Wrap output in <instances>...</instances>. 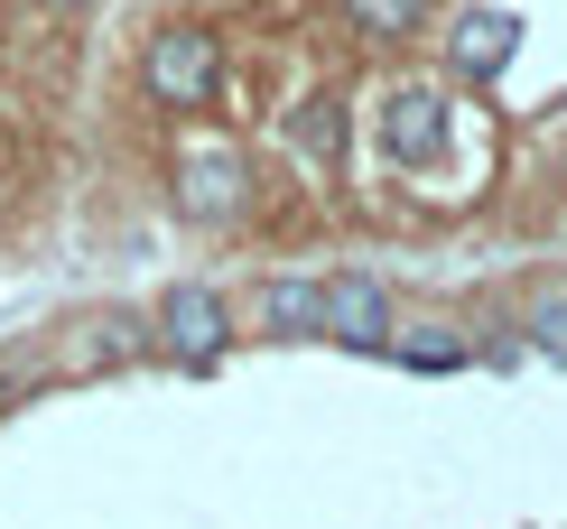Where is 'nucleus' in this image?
<instances>
[{"label": "nucleus", "instance_id": "obj_1", "mask_svg": "<svg viewBox=\"0 0 567 529\" xmlns=\"http://www.w3.org/2000/svg\"><path fill=\"white\" fill-rule=\"evenodd\" d=\"M158 344H168L186 372H215L224 353H233V307L205 279H177L168 298H158Z\"/></svg>", "mask_w": 567, "mask_h": 529}, {"label": "nucleus", "instance_id": "obj_2", "mask_svg": "<svg viewBox=\"0 0 567 529\" xmlns=\"http://www.w3.org/2000/svg\"><path fill=\"white\" fill-rule=\"evenodd\" d=\"M215 75H224V46L205 29H158L150 56H140V84H150L158 103H177V112L215 103Z\"/></svg>", "mask_w": 567, "mask_h": 529}, {"label": "nucleus", "instance_id": "obj_3", "mask_svg": "<svg viewBox=\"0 0 567 529\" xmlns=\"http://www.w3.org/2000/svg\"><path fill=\"white\" fill-rule=\"evenodd\" d=\"M372 131H382L391 167H437L446 158V93L437 84H391L382 112H372Z\"/></svg>", "mask_w": 567, "mask_h": 529}, {"label": "nucleus", "instance_id": "obj_4", "mask_svg": "<svg viewBox=\"0 0 567 529\" xmlns=\"http://www.w3.org/2000/svg\"><path fill=\"white\" fill-rule=\"evenodd\" d=\"M317 334H336L344 353H391V288L363 270L317 279Z\"/></svg>", "mask_w": 567, "mask_h": 529}, {"label": "nucleus", "instance_id": "obj_5", "mask_svg": "<svg viewBox=\"0 0 567 529\" xmlns=\"http://www.w3.org/2000/svg\"><path fill=\"white\" fill-rule=\"evenodd\" d=\"M512 56H522V19H512V10H456V29H446V65H456L465 84H493Z\"/></svg>", "mask_w": 567, "mask_h": 529}, {"label": "nucleus", "instance_id": "obj_6", "mask_svg": "<svg viewBox=\"0 0 567 529\" xmlns=\"http://www.w3.org/2000/svg\"><path fill=\"white\" fill-rule=\"evenodd\" d=\"M243 186H251L243 158H233V149H205V158L177 167V214H186V224H224V214L243 205Z\"/></svg>", "mask_w": 567, "mask_h": 529}, {"label": "nucleus", "instance_id": "obj_7", "mask_svg": "<svg viewBox=\"0 0 567 529\" xmlns=\"http://www.w3.org/2000/svg\"><path fill=\"white\" fill-rule=\"evenodd\" d=\"M261 334H279V344H307L317 334V279H261Z\"/></svg>", "mask_w": 567, "mask_h": 529}, {"label": "nucleus", "instance_id": "obj_8", "mask_svg": "<svg viewBox=\"0 0 567 529\" xmlns=\"http://www.w3.org/2000/svg\"><path fill=\"white\" fill-rule=\"evenodd\" d=\"M289 139H298L307 158H326V167H336V158H344V103H336V93H307V103H298V122H289Z\"/></svg>", "mask_w": 567, "mask_h": 529}, {"label": "nucleus", "instance_id": "obj_9", "mask_svg": "<svg viewBox=\"0 0 567 529\" xmlns=\"http://www.w3.org/2000/svg\"><path fill=\"white\" fill-rule=\"evenodd\" d=\"M522 334H530V353H549V363H567V279L530 288V307H522Z\"/></svg>", "mask_w": 567, "mask_h": 529}, {"label": "nucleus", "instance_id": "obj_10", "mask_svg": "<svg viewBox=\"0 0 567 529\" xmlns=\"http://www.w3.org/2000/svg\"><path fill=\"white\" fill-rule=\"evenodd\" d=\"M140 353H150L140 317H93V325H84V363H93V372H122V363H140Z\"/></svg>", "mask_w": 567, "mask_h": 529}, {"label": "nucleus", "instance_id": "obj_11", "mask_svg": "<svg viewBox=\"0 0 567 529\" xmlns=\"http://www.w3.org/2000/svg\"><path fill=\"white\" fill-rule=\"evenodd\" d=\"M344 19L363 38H410L419 19H429V0H344Z\"/></svg>", "mask_w": 567, "mask_h": 529}, {"label": "nucleus", "instance_id": "obj_12", "mask_svg": "<svg viewBox=\"0 0 567 529\" xmlns=\"http://www.w3.org/2000/svg\"><path fill=\"white\" fill-rule=\"evenodd\" d=\"M0 408H19V391H10V372H0Z\"/></svg>", "mask_w": 567, "mask_h": 529}, {"label": "nucleus", "instance_id": "obj_13", "mask_svg": "<svg viewBox=\"0 0 567 529\" xmlns=\"http://www.w3.org/2000/svg\"><path fill=\"white\" fill-rule=\"evenodd\" d=\"M47 10H84V0H47Z\"/></svg>", "mask_w": 567, "mask_h": 529}]
</instances>
